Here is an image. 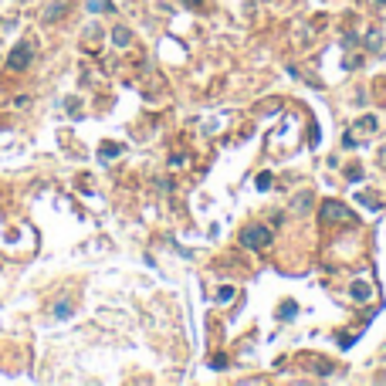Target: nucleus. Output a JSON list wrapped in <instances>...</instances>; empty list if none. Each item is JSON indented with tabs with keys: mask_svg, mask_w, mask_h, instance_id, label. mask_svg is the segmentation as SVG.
<instances>
[{
	"mask_svg": "<svg viewBox=\"0 0 386 386\" xmlns=\"http://www.w3.org/2000/svg\"><path fill=\"white\" fill-rule=\"evenodd\" d=\"M271 240H274V234L268 227H244L240 230V244L248 251H264V248H271Z\"/></svg>",
	"mask_w": 386,
	"mask_h": 386,
	"instance_id": "obj_1",
	"label": "nucleus"
},
{
	"mask_svg": "<svg viewBox=\"0 0 386 386\" xmlns=\"http://www.w3.org/2000/svg\"><path fill=\"white\" fill-rule=\"evenodd\" d=\"M322 220L325 224H342V220H352V210L339 200H325L322 204Z\"/></svg>",
	"mask_w": 386,
	"mask_h": 386,
	"instance_id": "obj_2",
	"label": "nucleus"
},
{
	"mask_svg": "<svg viewBox=\"0 0 386 386\" xmlns=\"http://www.w3.org/2000/svg\"><path fill=\"white\" fill-rule=\"evenodd\" d=\"M31 55H34V51H31V41H21V44L7 55V68H11V71H24L27 65H31Z\"/></svg>",
	"mask_w": 386,
	"mask_h": 386,
	"instance_id": "obj_3",
	"label": "nucleus"
},
{
	"mask_svg": "<svg viewBox=\"0 0 386 386\" xmlns=\"http://www.w3.org/2000/svg\"><path fill=\"white\" fill-rule=\"evenodd\" d=\"M68 14V0H51L44 7V21H61Z\"/></svg>",
	"mask_w": 386,
	"mask_h": 386,
	"instance_id": "obj_4",
	"label": "nucleus"
},
{
	"mask_svg": "<svg viewBox=\"0 0 386 386\" xmlns=\"http://www.w3.org/2000/svg\"><path fill=\"white\" fill-rule=\"evenodd\" d=\"M122 142H102V146H99V159H102V163H112V159H119L122 156Z\"/></svg>",
	"mask_w": 386,
	"mask_h": 386,
	"instance_id": "obj_5",
	"label": "nucleus"
},
{
	"mask_svg": "<svg viewBox=\"0 0 386 386\" xmlns=\"http://www.w3.org/2000/svg\"><path fill=\"white\" fill-rule=\"evenodd\" d=\"M112 41H115L119 47H125L129 41H132V31H129L125 24H115V27H112Z\"/></svg>",
	"mask_w": 386,
	"mask_h": 386,
	"instance_id": "obj_6",
	"label": "nucleus"
},
{
	"mask_svg": "<svg viewBox=\"0 0 386 386\" xmlns=\"http://www.w3.org/2000/svg\"><path fill=\"white\" fill-rule=\"evenodd\" d=\"M295 312H298V305L288 298V302H281V308H278V318H281V322H292V318H295Z\"/></svg>",
	"mask_w": 386,
	"mask_h": 386,
	"instance_id": "obj_7",
	"label": "nucleus"
},
{
	"mask_svg": "<svg viewBox=\"0 0 386 386\" xmlns=\"http://www.w3.org/2000/svg\"><path fill=\"white\" fill-rule=\"evenodd\" d=\"M366 47H369V51H383V34H379L376 27L366 34Z\"/></svg>",
	"mask_w": 386,
	"mask_h": 386,
	"instance_id": "obj_8",
	"label": "nucleus"
},
{
	"mask_svg": "<svg viewBox=\"0 0 386 386\" xmlns=\"http://www.w3.org/2000/svg\"><path fill=\"white\" fill-rule=\"evenodd\" d=\"M356 125L363 129V136H373V132H376V115H363Z\"/></svg>",
	"mask_w": 386,
	"mask_h": 386,
	"instance_id": "obj_9",
	"label": "nucleus"
},
{
	"mask_svg": "<svg viewBox=\"0 0 386 386\" xmlns=\"http://www.w3.org/2000/svg\"><path fill=\"white\" fill-rule=\"evenodd\" d=\"M295 214H308V207H312V193H302V197H295Z\"/></svg>",
	"mask_w": 386,
	"mask_h": 386,
	"instance_id": "obj_10",
	"label": "nucleus"
},
{
	"mask_svg": "<svg viewBox=\"0 0 386 386\" xmlns=\"http://www.w3.org/2000/svg\"><path fill=\"white\" fill-rule=\"evenodd\" d=\"M71 312H75V305H71V302H58V305H55V315L58 318H71Z\"/></svg>",
	"mask_w": 386,
	"mask_h": 386,
	"instance_id": "obj_11",
	"label": "nucleus"
},
{
	"mask_svg": "<svg viewBox=\"0 0 386 386\" xmlns=\"http://www.w3.org/2000/svg\"><path fill=\"white\" fill-rule=\"evenodd\" d=\"M352 298H356V302H366V298H369V284H352Z\"/></svg>",
	"mask_w": 386,
	"mask_h": 386,
	"instance_id": "obj_12",
	"label": "nucleus"
},
{
	"mask_svg": "<svg viewBox=\"0 0 386 386\" xmlns=\"http://www.w3.org/2000/svg\"><path fill=\"white\" fill-rule=\"evenodd\" d=\"M356 200H359L363 207H369V210H379V204H376V197H373V193H359Z\"/></svg>",
	"mask_w": 386,
	"mask_h": 386,
	"instance_id": "obj_13",
	"label": "nucleus"
},
{
	"mask_svg": "<svg viewBox=\"0 0 386 386\" xmlns=\"http://www.w3.org/2000/svg\"><path fill=\"white\" fill-rule=\"evenodd\" d=\"M230 298H234V288H230V284H224V288L217 292V302H220V305H227Z\"/></svg>",
	"mask_w": 386,
	"mask_h": 386,
	"instance_id": "obj_14",
	"label": "nucleus"
},
{
	"mask_svg": "<svg viewBox=\"0 0 386 386\" xmlns=\"http://www.w3.org/2000/svg\"><path fill=\"white\" fill-rule=\"evenodd\" d=\"M258 190H271V173H261V176H258Z\"/></svg>",
	"mask_w": 386,
	"mask_h": 386,
	"instance_id": "obj_15",
	"label": "nucleus"
},
{
	"mask_svg": "<svg viewBox=\"0 0 386 386\" xmlns=\"http://www.w3.org/2000/svg\"><path fill=\"white\" fill-rule=\"evenodd\" d=\"M356 142H359V136H356V132H346V136H342V146H346V149H352Z\"/></svg>",
	"mask_w": 386,
	"mask_h": 386,
	"instance_id": "obj_16",
	"label": "nucleus"
},
{
	"mask_svg": "<svg viewBox=\"0 0 386 386\" xmlns=\"http://www.w3.org/2000/svg\"><path fill=\"white\" fill-rule=\"evenodd\" d=\"M346 176H349V180H363V166H349Z\"/></svg>",
	"mask_w": 386,
	"mask_h": 386,
	"instance_id": "obj_17",
	"label": "nucleus"
},
{
	"mask_svg": "<svg viewBox=\"0 0 386 386\" xmlns=\"http://www.w3.org/2000/svg\"><path fill=\"white\" fill-rule=\"evenodd\" d=\"M210 366H214V369H227V356H224V352L214 356V363H210Z\"/></svg>",
	"mask_w": 386,
	"mask_h": 386,
	"instance_id": "obj_18",
	"label": "nucleus"
},
{
	"mask_svg": "<svg viewBox=\"0 0 386 386\" xmlns=\"http://www.w3.org/2000/svg\"><path fill=\"white\" fill-rule=\"evenodd\" d=\"M88 11H109V4H102V0H88Z\"/></svg>",
	"mask_w": 386,
	"mask_h": 386,
	"instance_id": "obj_19",
	"label": "nucleus"
},
{
	"mask_svg": "<svg viewBox=\"0 0 386 386\" xmlns=\"http://www.w3.org/2000/svg\"><path fill=\"white\" fill-rule=\"evenodd\" d=\"M308 142H312V146L318 142V125H312V129H308Z\"/></svg>",
	"mask_w": 386,
	"mask_h": 386,
	"instance_id": "obj_20",
	"label": "nucleus"
},
{
	"mask_svg": "<svg viewBox=\"0 0 386 386\" xmlns=\"http://www.w3.org/2000/svg\"><path fill=\"white\" fill-rule=\"evenodd\" d=\"M186 7H204V0H183Z\"/></svg>",
	"mask_w": 386,
	"mask_h": 386,
	"instance_id": "obj_21",
	"label": "nucleus"
},
{
	"mask_svg": "<svg viewBox=\"0 0 386 386\" xmlns=\"http://www.w3.org/2000/svg\"><path fill=\"white\" fill-rule=\"evenodd\" d=\"M369 4H376V7H383V4H386V0H369Z\"/></svg>",
	"mask_w": 386,
	"mask_h": 386,
	"instance_id": "obj_22",
	"label": "nucleus"
}]
</instances>
